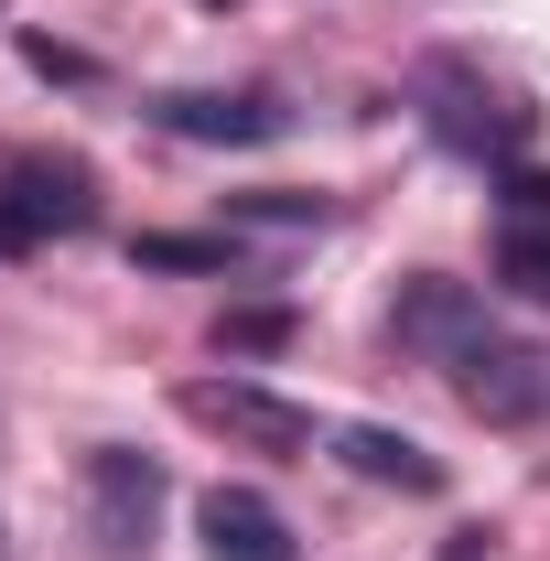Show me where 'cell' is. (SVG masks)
I'll use <instances>...</instances> for the list:
<instances>
[{
	"label": "cell",
	"instance_id": "1",
	"mask_svg": "<svg viewBox=\"0 0 550 561\" xmlns=\"http://www.w3.org/2000/svg\"><path fill=\"white\" fill-rule=\"evenodd\" d=\"M411 98H421V130L443 140V151H465V162H518L529 130H540V108L518 87H496L475 55H421Z\"/></svg>",
	"mask_w": 550,
	"mask_h": 561
},
{
	"label": "cell",
	"instance_id": "2",
	"mask_svg": "<svg viewBox=\"0 0 550 561\" xmlns=\"http://www.w3.org/2000/svg\"><path fill=\"white\" fill-rule=\"evenodd\" d=\"M98 227V173L76 151H22L0 173V260L44 249V238H87Z\"/></svg>",
	"mask_w": 550,
	"mask_h": 561
},
{
	"label": "cell",
	"instance_id": "3",
	"mask_svg": "<svg viewBox=\"0 0 550 561\" xmlns=\"http://www.w3.org/2000/svg\"><path fill=\"white\" fill-rule=\"evenodd\" d=\"M173 411L206 421V432H227V443H249V454H280V465L313 454V411L280 400V389H260V378H184Z\"/></svg>",
	"mask_w": 550,
	"mask_h": 561
},
{
	"label": "cell",
	"instance_id": "4",
	"mask_svg": "<svg viewBox=\"0 0 550 561\" xmlns=\"http://www.w3.org/2000/svg\"><path fill=\"white\" fill-rule=\"evenodd\" d=\"M454 378V400L475 421H496V432H529V421H550V346H518V335H475V346L443 367Z\"/></svg>",
	"mask_w": 550,
	"mask_h": 561
},
{
	"label": "cell",
	"instance_id": "5",
	"mask_svg": "<svg viewBox=\"0 0 550 561\" xmlns=\"http://www.w3.org/2000/svg\"><path fill=\"white\" fill-rule=\"evenodd\" d=\"M151 529H162V465L130 454V443H98L87 454V540L108 561H140Z\"/></svg>",
	"mask_w": 550,
	"mask_h": 561
},
{
	"label": "cell",
	"instance_id": "6",
	"mask_svg": "<svg viewBox=\"0 0 550 561\" xmlns=\"http://www.w3.org/2000/svg\"><path fill=\"white\" fill-rule=\"evenodd\" d=\"M389 335L411 356H432V367H454V356L475 346V335H496V313H485L475 280H443V271H411L400 291H389Z\"/></svg>",
	"mask_w": 550,
	"mask_h": 561
},
{
	"label": "cell",
	"instance_id": "7",
	"mask_svg": "<svg viewBox=\"0 0 550 561\" xmlns=\"http://www.w3.org/2000/svg\"><path fill=\"white\" fill-rule=\"evenodd\" d=\"M151 119L173 140H206V151H260L291 130V108L271 87H173V98H151Z\"/></svg>",
	"mask_w": 550,
	"mask_h": 561
},
{
	"label": "cell",
	"instance_id": "8",
	"mask_svg": "<svg viewBox=\"0 0 550 561\" xmlns=\"http://www.w3.org/2000/svg\"><path fill=\"white\" fill-rule=\"evenodd\" d=\"M195 529H206L216 561H291V518H280L271 496H249V486L195 496Z\"/></svg>",
	"mask_w": 550,
	"mask_h": 561
},
{
	"label": "cell",
	"instance_id": "9",
	"mask_svg": "<svg viewBox=\"0 0 550 561\" xmlns=\"http://www.w3.org/2000/svg\"><path fill=\"white\" fill-rule=\"evenodd\" d=\"M335 465H356L367 486H400V496H443V454H421L411 432H389V421H345Z\"/></svg>",
	"mask_w": 550,
	"mask_h": 561
},
{
	"label": "cell",
	"instance_id": "10",
	"mask_svg": "<svg viewBox=\"0 0 550 561\" xmlns=\"http://www.w3.org/2000/svg\"><path fill=\"white\" fill-rule=\"evenodd\" d=\"M216 346L227 356H280L291 346V302H227L216 313Z\"/></svg>",
	"mask_w": 550,
	"mask_h": 561
},
{
	"label": "cell",
	"instance_id": "11",
	"mask_svg": "<svg viewBox=\"0 0 550 561\" xmlns=\"http://www.w3.org/2000/svg\"><path fill=\"white\" fill-rule=\"evenodd\" d=\"M140 271H238V249L227 238H173V227H151V238H130Z\"/></svg>",
	"mask_w": 550,
	"mask_h": 561
},
{
	"label": "cell",
	"instance_id": "12",
	"mask_svg": "<svg viewBox=\"0 0 550 561\" xmlns=\"http://www.w3.org/2000/svg\"><path fill=\"white\" fill-rule=\"evenodd\" d=\"M496 280L529 291V302H550V227H507L496 238Z\"/></svg>",
	"mask_w": 550,
	"mask_h": 561
},
{
	"label": "cell",
	"instance_id": "13",
	"mask_svg": "<svg viewBox=\"0 0 550 561\" xmlns=\"http://www.w3.org/2000/svg\"><path fill=\"white\" fill-rule=\"evenodd\" d=\"M507 227H550V162H507Z\"/></svg>",
	"mask_w": 550,
	"mask_h": 561
},
{
	"label": "cell",
	"instance_id": "14",
	"mask_svg": "<svg viewBox=\"0 0 550 561\" xmlns=\"http://www.w3.org/2000/svg\"><path fill=\"white\" fill-rule=\"evenodd\" d=\"M238 216H249V227H335L324 195H238Z\"/></svg>",
	"mask_w": 550,
	"mask_h": 561
},
{
	"label": "cell",
	"instance_id": "15",
	"mask_svg": "<svg viewBox=\"0 0 550 561\" xmlns=\"http://www.w3.org/2000/svg\"><path fill=\"white\" fill-rule=\"evenodd\" d=\"M22 55H33V76H55V87H87V55H76V44H44V33H33V44H22Z\"/></svg>",
	"mask_w": 550,
	"mask_h": 561
},
{
	"label": "cell",
	"instance_id": "16",
	"mask_svg": "<svg viewBox=\"0 0 550 561\" xmlns=\"http://www.w3.org/2000/svg\"><path fill=\"white\" fill-rule=\"evenodd\" d=\"M485 551H496V529H454V551H443V561H485Z\"/></svg>",
	"mask_w": 550,
	"mask_h": 561
},
{
	"label": "cell",
	"instance_id": "17",
	"mask_svg": "<svg viewBox=\"0 0 550 561\" xmlns=\"http://www.w3.org/2000/svg\"><path fill=\"white\" fill-rule=\"evenodd\" d=\"M216 11H227V0H216Z\"/></svg>",
	"mask_w": 550,
	"mask_h": 561
}]
</instances>
